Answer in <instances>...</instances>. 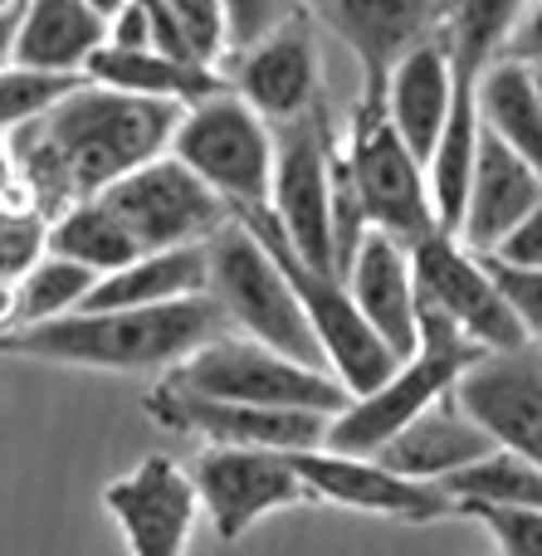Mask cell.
<instances>
[{"instance_id":"obj_27","label":"cell","mask_w":542,"mask_h":556,"mask_svg":"<svg viewBox=\"0 0 542 556\" xmlns=\"http://www.w3.org/2000/svg\"><path fill=\"white\" fill-rule=\"evenodd\" d=\"M49 254L78 264V269H88L93 278H103V274L123 269V264H133L142 250H137V240L123 230V220L93 195V201H78V205H68L64 215L49 220Z\"/></svg>"},{"instance_id":"obj_20","label":"cell","mask_w":542,"mask_h":556,"mask_svg":"<svg viewBox=\"0 0 542 556\" xmlns=\"http://www.w3.org/2000/svg\"><path fill=\"white\" fill-rule=\"evenodd\" d=\"M342 288H348V298L357 303L362 323L387 342V352L396 356V362H406V356L416 352V337H420V327H416V278H411V250L406 244L367 230L357 260H352L348 274H342Z\"/></svg>"},{"instance_id":"obj_40","label":"cell","mask_w":542,"mask_h":556,"mask_svg":"<svg viewBox=\"0 0 542 556\" xmlns=\"http://www.w3.org/2000/svg\"><path fill=\"white\" fill-rule=\"evenodd\" d=\"M5 201H25L20 195V181H15V162H10V147L0 142V205Z\"/></svg>"},{"instance_id":"obj_33","label":"cell","mask_w":542,"mask_h":556,"mask_svg":"<svg viewBox=\"0 0 542 556\" xmlns=\"http://www.w3.org/2000/svg\"><path fill=\"white\" fill-rule=\"evenodd\" d=\"M49 254V220L29 201L0 205V278L20 283Z\"/></svg>"},{"instance_id":"obj_35","label":"cell","mask_w":542,"mask_h":556,"mask_svg":"<svg viewBox=\"0 0 542 556\" xmlns=\"http://www.w3.org/2000/svg\"><path fill=\"white\" fill-rule=\"evenodd\" d=\"M489 532L499 556H542V508H455Z\"/></svg>"},{"instance_id":"obj_21","label":"cell","mask_w":542,"mask_h":556,"mask_svg":"<svg viewBox=\"0 0 542 556\" xmlns=\"http://www.w3.org/2000/svg\"><path fill=\"white\" fill-rule=\"evenodd\" d=\"M484 454H494V440L445 395V401L430 405L426 415H416L406 430L391 434L371 459H381L391 473H401V479H411V483H436L440 489L450 473L469 469V464L484 459Z\"/></svg>"},{"instance_id":"obj_15","label":"cell","mask_w":542,"mask_h":556,"mask_svg":"<svg viewBox=\"0 0 542 556\" xmlns=\"http://www.w3.org/2000/svg\"><path fill=\"white\" fill-rule=\"evenodd\" d=\"M362 68V98H381L401 59L445 29V0H299Z\"/></svg>"},{"instance_id":"obj_8","label":"cell","mask_w":542,"mask_h":556,"mask_svg":"<svg viewBox=\"0 0 542 556\" xmlns=\"http://www.w3.org/2000/svg\"><path fill=\"white\" fill-rule=\"evenodd\" d=\"M342 156H348L362 215H367V225L377 235L416 250L420 240H430L440 230L436 211H430V191H426V166L411 156V147L387 123V103L381 98H357Z\"/></svg>"},{"instance_id":"obj_42","label":"cell","mask_w":542,"mask_h":556,"mask_svg":"<svg viewBox=\"0 0 542 556\" xmlns=\"http://www.w3.org/2000/svg\"><path fill=\"white\" fill-rule=\"evenodd\" d=\"M84 5H88V10H93V15L113 20V15H117V10H123V5H127V0H84Z\"/></svg>"},{"instance_id":"obj_32","label":"cell","mask_w":542,"mask_h":556,"mask_svg":"<svg viewBox=\"0 0 542 556\" xmlns=\"http://www.w3.org/2000/svg\"><path fill=\"white\" fill-rule=\"evenodd\" d=\"M166 15L196 64L220 68V59L230 54V5L225 0H166Z\"/></svg>"},{"instance_id":"obj_2","label":"cell","mask_w":542,"mask_h":556,"mask_svg":"<svg viewBox=\"0 0 542 556\" xmlns=\"http://www.w3.org/2000/svg\"><path fill=\"white\" fill-rule=\"evenodd\" d=\"M230 332L215 298H186L166 307H127V313H64L49 323L0 332V356L88 371H176L191 352Z\"/></svg>"},{"instance_id":"obj_38","label":"cell","mask_w":542,"mask_h":556,"mask_svg":"<svg viewBox=\"0 0 542 556\" xmlns=\"http://www.w3.org/2000/svg\"><path fill=\"white\" fill-rule=\"evenodd\" d=\"M108 49H127V54L152 49V20H147L142 5H133V0H127V5L108 20Z\"/></svg>"},{"instance_id":"obj_6","label":"cell","mask_w":542,"mask_h":556,"mask_svg":"<svg viewBox=\"0 0 542 556\" xmlns=\"http://www.w3.org/2000/svg\"><path fill=\"white\" fill-rule=\"evenodd\" d=\"M166 381L181 391L205 395V401H230V405H260V410H308V415H342L352 395L332 381L323 366H303L289 356L269 352V346L250 342V337H215L201 352H191Z\"/></svg>"},{"instance_id":"obj_24","label":"cell","mask_w":542,"mask_h":556,"mask_svg":"<svg viewBox=\"0 0 542 556\" xmlns=\"http://www.w3.org/2000/svg\"><path fill=\"white\" fill-rule=\"evenodd\" d=\"M84 78L98 88H113V93H133V98H152V103H176V108H196L205 98L230 93L225 74L211 64H196V59H172L156 54V49H98L84 64Z\"/></svg>"},{"instance_id":"obj_4","label":"cell","mask_w":542,"mask_h":556,"mask_svg":"<svg viewBox=\"0 0 542 556\" xmlns=\"http://www.w3.org/2000/svg\"><path fill=\"white\" fill-rule=\"evenodd\" d=\"M205 269H211L205 293L215 298V307L225 313V323H230L235 332H244L250 342L289 356V362L323 366L318 337H313L289 278L274 269L264 244L254 240L240 220H230L205 244ZM323 371H328V366H323Z\"/></svg>"},{"instance_id":"obj_28","label":"cell","mask_w":542,"mask_h":556,"mask_svg":"<svg viewBox=\"0 0 542 556\" xmlns=\"http://www.w3.org/2000/svg\"><path fill=\"white\" fill-rule=\"evenodd\" d=\"M524 10L528 0H445V39H450L455 78L479 84V74L489 64H499Z\"/></svg>"},{"instance_id":"obj_34","label":"cell","mask_w":542,"mask_h":556,"mask_svg":"<svg viewBox=\"0 0 542 556\" xmlns=\"http://www.w3.org/2000/svg\"><path fill=\"white\" fill-rule=\"evenodd\" d=\"M479 260H484V269L494 278L499 298L508 303V313H514V323L524 327V337L533 346H542V269L504 264V260H494V254H479Z\"/></svg>"},{"instance_id":"obj_5","label":"cell","mask_w":542,"mask_h":556,"mask_svg":"<svg viewBox=\"0 0 542 556\" xmlns=\"http://www.w3.org/2000/svg\"><path fill=\"white\" fill-rule=\"evenodd\" d=\"M235 220L264 244V254L274 260V269L289 278L293 298H299L303 317H308L313 337H318L323 366L332 371V381H338L352 401L367 395V391H377V386L396 371V356H391L387 342L362 323V313L348 298V288H342L332 274L308 269V264L289 250V240L279 235V225H274V215H269V205H264V211H244V215H235Z\"/></svg>"},{"instance_id":"obj_43","label":"cell","mask_w":542,"mask_h":556,"mask_svg":"<svg viewBox=\"0 0 542 556\" xmlns=\"http://www.w3.org/2000/svg\"><path fill=\"white\" fill-rule=\"evenodd\" d=\"M533 88H538V103H542V68H533Z\"/></svg>"},{"instance_id":"obj_19","label":"cell","mask_w":542,"mask_h":556,"mask_svg":"<svg viewBox=\"0 0 542 556\" xmlns=\"http://www.w3.org/2000/svg\"><path fill=\"white\" fill-rule=\"evenodd\" d=\"M542 201V176L528 162H518L494 132L479 127V156H475V181H469V201L459 215L455 240L469 254H494L528 211Z\"/></svg>"},{"instance_id":"obj_41","label":"cell","mask_w":542,"mask_h":556,"mask_svg":"<svg viewBox=\"0 0 542 556\" xmlns=\"http://www.w3.org/2000/svg\"><path fill=\"white\" fill-rule=\"evenodd\" d=\"M10 327H15V283L0 278V332H10Z\"/></svg>"},{"instance_id":"obj_22","label":"cell","mask_w":542,"mask_h":556,"mask_svg":"<svg viewBox=\"0 0 542 556\" xmlns=\"http://www.w3.org/2000/svg\"><path fill=\"white\" fill-rule=\"evenodd\" d=\"M450 98H455V64H450V39L445 29L430 35L426 45H416L387 78V123L396 127V137L411 147L420 166H426L430 147H436L440 127H445Z\"/></svg>"},{"instance_id":"obj_12","label":"cell","mask_w":542,"mask_h":556,"mask_svg":"<svg viewBox=\"0 0 542 556\" xmlns=\"http://www.w3.org/2000/svg\"><path fill=\"white\" fill-rule=\"evenodd\" d=\"M411 278H416V307L440 313L455 332H465L479 352H518L533 346L514 323L508 303L499 298L484 260L469 254L455 235H430L411 250Z\"/></svg>"},{"instance_id":"obj_10","label":"cell","mask_w":542,"mask_h":556,"mask_svg":"<svg viewBox=\"0 0 542 556\" xmlns=\"http://www.w3.org/2000/svg\"><path fill=\"white\" fill-rule=\"evenodd\" d=\"M98 201L123 220V230L133 235L142 254L211 244L215 235L235 220L230 205L205 181H196L172 152L137 166V172H127L123 181H113Z\"/></svg>"},{"instance_id":"obj_29","label":"cell","mask_w":542,"mask_h":556,"mask_svg":"<svg viewBox=\"0 0 542 556\" xmlns=\"http://www.w3.org/2000/svg\"><path fill=\"white\" fill-rule=\"evenodd\" d=\"M455 508H542V464L494 450L440 483Z\"/></svg>"},{"instance_id":"obj_18","label":"cell","mask_w":542,"mask_h":556,"mask_svg":"<svg viewBox=\"0 0 542 556\" xmlns=\"http://www.w3.org/2000/svg\"><path fill=\"white\" fill-rule=\"evenodd\" d=\"M293 469L308 483L313 503H332V508L348 513H371V518H396V522H440L455 513V503L436 483L401 479L371 454L303 450L293 454Z\"/></svg>"},{"instance_id":"obj_1","label":"cell","mask_w":542,"mask_h":556,"mask_svg":"<svg viewBox=\"0 0 542 556\" xmlns=\"http://www.w3.org/2000/svg\"><path fill=\"white\" fill-rule=\"evenodd\" d=\"M176 117H181L176 103L78 84L64 103L10 132L5 147L15 162L20 195L45 220H54L68 205L103 195L127 172L166 156Z\"/></svg>"},{"instance_id":"obj_26","label":"cell","mask_w":542,"mask_h":556,"mask_svg":"<svg viewBox=\"0 0 542 556\" xmlns=\"http://www.w3.org/2000/svg\"><path fill=\"white\" fill-rule=\"evenodd\" d=\"M475 103H479V127L494 132L518 162H528L542 176V103L533 88V68L499 59L479 74L475 84Z\"/></svg>"},{"instance_id":"obj_39","label":"cell","mask_w":542,"mask_h":556,"mask_svg":"<svg viewBox=\"0 0 542 556\" xmlns=\"http://www.w3.org/2000/svg\"><path fill=\"white\" fill-rule=\"evenodd\" d=\"M20 10H25V0L10 10H0V68L10 64V49H15V29H20Z\"/></svg>"},{"instance_id":"obj_37","label":"cell","mask_w":542,"mask_h":556,"mask_svg":"<svg viewBox=\"0 0 542 556\" xmlns=\"http://www.w3.org/2000/svg\"><path fill=\"white\" fill-rule=\"evenodd\" d=\"M499 59H514V64H528V68H542V0H528L524 20H518V29L508 35L504 54Z\"/></svg>"},{"instance_id":"obj_36","label":"cell","mask_w":542,"mask_h":556,"mask_svg":"<svg viewBox=\"0 0 542 556\" xmlns=\"http://www.w3.org/2000/svg\"><path fill=\"white\" fill-rule=\"evenodd\" d=\"M494 260L504 264H524V269H542V201L528 211V220L508 235L504 244L494 250Z\"/></svg>"},{"instance_id":"obj_23","label":"cell","mask_w":542,"mask_h":556,"mask_svg":"<svg viewBox=\"0 0 542 556\" xmlns=\"http://www.w3.org/2000/svg\"><path fill=\"white\" fill-rule=\"evenodd\" d=\"M211 269H205V244L196 250H156L137 254L123 269L93 278L84 303L74 313H127V307H166L186 298H205Z\"/></svg>"},{"instance_id":"obj_9","label":"cell","mask_w":542,"mask_h":556,"mask_svg":"<svg viewBox=\"0 0 542 556\" xmlns=\"http://www.w3.org/2000/svg\"><path fill=\"white\" fill-rule=\"evenodd\" d=\"M332 156H338V137L328 127V108H313L299 123L274 127L269 215L279 225V235L289 240V250L318 274H332V240H328Z\"/></svg>"},{"instance_id":"obj_25","label":"cell","mask_w":542,"mask_h":556,"mask_svg":"<svg viewBox=\"0 0 542 556\" xmlns=\"http://www.w3.org/2000/svg\"><path fill=\"white\" fill-rule=\"evenodd\" d=\"M108 45V20L84 0H25L10 64L45 74H84V64Z\"/></svg>"},{"instance_id":"obj_17","label":"cell","mask_w":542,"mask_h":556,"mask_svg":"<svg viewBox=\"0 0 542 556\" xmlns=\"http://www.w3.org/2000/svg\"><path fill=\"white\" fill-rule=\"evenodd\" d=\"M103 508L113 513L133 556H186L201 518L191 469L166 454H147L127 473H117L103 489Z\"/></svg>"},{"instance_id":"obj_16","label":"cell","mask_w":542,"mask_h":556,"mask_svg":"<svg viewBox=\"0 0 542 556\" xmlns=\"http://www.w3.org/2000/svg\"><path fill=\"white\" fill-rule=\"evenodd\" d=\"M450 401L494 440V450L542 464V346L484 352L455 381Z\"/></svg>"},{"instance_id":"obj_3","label":"cell","mask_w":542,"mask_h":556,"mask_svg":"<svg viewBox=\"0 0 542 556\" xmlns=\"http://www.w3.org/2000/svg\"><path fill=\"white\" fill-rule=\"evenodd\" d=\"M416 327H420L416 352H411L406 362H396V371H391L377 391L357 395V401H348L342 415H332L323 450L377 454L396 430H406L416 415H426L430 405L445 401L459 376L484 356L465 332H455V327L440 313H430V307H416Z\"/></svg>"},{"instance_id":"obj_31","label":"cell","mask_w":542,"mask_h":556,"mask_svg":"<svg viewBox=\"0 0 542 556\" xmlns=\"http://www.w3.org/2000/svg\"><path fill=\"white\" fill-rule=\"evenodd\" d=\"M78 84H88L84 74H45V68H0V132L35 123L39 113H49L54 103H64Z\"/></svg>"},{"instance_id":"obj_7","label":"cell","mask_w":542,"mask_h":556,"mask_svg":"<svg viewBox=\"0 0 542 556\" xmlns=\"http://www.w3.org/2000/svg\"><path fill=\"white\" fill-rule=\"evenodd\" d=\"M166 152L205 181L230 215L264 211L269 205V181H274V127L240 103L235 93L205 98L196 108H181L176 132Z\"/></svg>"},{"instance_id":"obj_11","label":"cell","mask_w":542,"mask_h":556,"mask_svg":"<svg viewBox=\"0 0 542 556\" xmlns=\"http://www.w3.org/2000/svg\"><path fill=\"white\" fill-rule=\"evenodd\" d=\"M225 88L250 103L269 127H289L323 108V64H318V29L303 5H293L279 25L260 39L230 49L220 59Z\"/></svg>"},{"instance_id":"obj_14","label":"cell","mask_w":542,"mask_h":556,"mask_svg":"<svg viewBox=\"0 0 542 556\" xmlns=\"http://www.w3.org/2000/svg\"><path fill=\"white\" fill-rule=\"evenodd\" d=\"M147 415L172 434H196L215 450H274V454H303L323 450L328 440V415L308 410H260V405H230L205 401V395L181 391L176 381L147 391Z\"/></svg>"},{"instance_id":"obj_13","label":"cell","mask_w":542,"mask_h":556,"mask_svg":"<svg viewBox=\"0 0 542 556\" xmlns=\"http://www.w3.org/2000/svg\"><path fill=\"white\" fill-rule=\"evenodd\" d=\"M191 483L205 522L220 542H240L269 513L313 503L308 483L293 469V454L274 450H215V444H205L191 469Z\"/></svg>"},{"instance_id":"obj_30","label":"cell","mask_w":542,"mask_h":556,"mask_svg":"<svg viewBox=\"0 0 542 556\" xmlns=\"http://www.w3.org/2000/svg\"><path fill=\"white\" fill-rule=\"evenodd\" d=\"M88 288H93V274H88V269L45 254V260H39L35 269L15 283V327L49 323V317L74 313V307L84 303Z\"/></svg>"}]
</instances>
